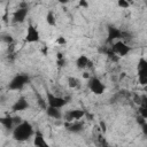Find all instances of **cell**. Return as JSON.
Instances as JSON below:
<instances>
[{
  "label": "cell",
  "instance_id": "1f68e13d",
  "mask_svg": "<svg viewBox=\"0 0 147 147\" xmlns=\"http://www.w3.org/2000/svg\"><path fill=\"white\" fill-rule=\"evenodd\" d=\"M83 77H84V78H86V79H90V78H91V77L88 76V74H87V72H84V75H83Z\"/></svg>",
  "mask_w": 147,
  "mask_h": 147
},
{
  "label": "cell",
  "instance_id": "6da1fadb",
  "mask_svg": "<svg viewBox=\"0 0 147 147\" xmlns=\"http://www.w3.org/2000/svg\"><path fill=\"white\" fill-rule=\"evenodd\" d=\"M32 136H34V131L28 121H23L13 129V139L16 141H25Z\"/></svg>",
  "mask_w": 147,
  "mask_h": 147
},
{
  "label": "cell",
  "instance_id": "7402d4cb",
  "mask_svg": "<svg viewBox=\"0 0 147 147\" xmlns=\"http://www.w3.org/2000/svg\"><path fill=\"white\" fill-rule=\"evenodd\" d=\"M2 40H3L7 45H10V44L14 42V39H13V37H11L10 34H5V36L2 37Z\"/></svg>",
  "mask_w": 147,
  "mask_h": 147
},
{
  "label": "cell",
  "instance_id": "277c9868",
  "mask_svg": "<svg viewBox=\"0 0 147 147\" xmlns=\"http://www.w3.org/2000/svg\"><path fill=\"white\" fill-rule=\"evenodd\" d=\"M88 87H90L91 92L96 94V95H101L106 91L105 84L99 78H96V77H92V78L88 79Z\"/></svg>",
  "mask_w": 147,
  "mask_h": 147
},
{
  "label": "cell",
  "instance_id": "8992f818",
  "mask_svg": "<svg viewBox=\"0 0 147 147\" xmlns=\"http://www.w3.org/2000/svg\"><path fill=\"white\" fill-rule=\"evenodd\" d=\"M40 40V34L39 31L37 30V28L34 25H32L31 23L28 25V30H26V34H25V41L26 42H38Z\"/></svg>",
  "mask_w": 147,
  "mask_h": 147
},
{
  "label": "cell",
  "instance_id": "4dcf8cb0",
  "mask_svg": "<svg viewBox=\"0 0 147 147\" xmlns=\"http://www.w3.org/2000/svg\"><path fill=\"white\" fill-rule=\"evenodd\" d=\"M42 54H44V55H47V46H45V47L42 48Z\"/></svg>",
  "mask_w": 147,
  "mask_h": 147
},
{
  "label": "cell",
  "instance_id": "7c38bea8",
  "mask_svg": "<svg viewBox=\"0 0 147 147\" xmlns=\"http://www.w3.org/2000/svg\"><path fill=\"white\" fill-rule=\"evenodd\" d=\"M76 65H77L78 69L83 70V69H86V68H91L92 63H91V61L88 60V57L86 55H80L76 61Z\"/></svg>",
  "mask_w": 147,
  "mask_h": 147
},
{
  "label": "cell",
  "instance_id": "8fae6325",
  "mask_svg": "<svg viewBox=\"0 0 147 147\" xmlns=\"http://www.w3.org/2000/svg\"><path fill=\"white\" fill-rule=\"evenodd\" d=\"M29 108V102L26 101V99L25 98H18L16 101H15V103L11 106V110L14 111V113H17V111H23V110H25V109H28Z\"/></svg>",
  "mask_w": 147,
  "mask_h": 147
},
{
  "label": "cell",
  "instance_id": "cb8c5ba5",
  "mask_svg": "<svg viewBox=\"0 0 147 147\" xmlns=\"http://www.w3.org/2000/svg\"><path fill=\"white\" fill-rule=\"evenodd\" d=\"M56 44H59V45H65L67 44V39L64 37H62V36H60L56 39Z\"/></svg>",
  "mask_w": 147,
  "mask_h": 147
},
{
  "label": "cell",
  "instance_id": "484cf974",
  "mask_svg": "<svg viewBox=\"0 0 147 147\" xmlns=\"http://www.w3.org/2000/svg\"><path fill=\"white\" fill-rule=\"evenodd\" d=\"M57 65L59 67H63V65H65V60H64V57H60V59H57Z\"/></svg>",
  "mask_w": 147,
  "mask_h": 147
},
{
  "label": "cell",
  "instance_id": "ffe728a7",
  "mask_svg": "<svg viewBox=\"0 0 147 147\" xmlns=\"http://www.w3.org/2000/svg\"><path fill=\"white\" fill-rule=\"evenodd\" d=\"M37 101H38V103H39V106L42 108V109H45L46 110V108L48 107V106H46V101L39 95V94H37Z\"/></svg>",
  "mask_w": 147,
  "mask_h": 147
},
{
  "label": "cell",
  "instance_id": "d4e9b609",
  "mask_svg": "<svg viewBox=\"0 0 147 147\" xmlns=\"http://www.w3.org/2000/svg\"><path fill=\"white\" fill-rule=\"evenodd\" d=\"M78 6L82 7V8H87L88 7V2H87V0H79L78 1Z\"/></svg>",
  "mask_w": 147,
  "mask_h": 147
},
{
  "label": "cell",
  "instance_id": "d6986e66",
  "mask_svg": "<svg viewBox=\"0 0 147 147\" xmlns=\"http://www.w3.org/2000/svg\"><path fill=\"white\" fill-rule=\"evenodd\" d=\"M142 69L147 70V60L144 57H140L138 61V64H137V70H142Z\"/></svg>",
  "mask_w": 147,
  "mask_h": 147
},
{
  "label": "cell",
  "instance_id": "603a6c76",
  "mask_svg": "<svg viewBox=\"0 0 147 147\" xmlns=\"http://www.w3.org/2000/svg\"><path fill=\"white\" fill-rule=\"evenodd\" d=\"M117 5L121 8H129L130 7V2H127L126 0H117Z\"/></svg>",
  "mask_w": 147,
  "mask_h": 147
},
{
  "label": "cell",
  "instance_id": "ac0fdd59",
  "mask_svg": "<svg viewBox=\"0 0 147 147\" xmlns=\"http://www.w3.org/2000/svg\"><path fill=\"white\" fill-rule=\"evenodd\" d=\"M68 85H69L70 88H76V87L79 86V80H78L76 77L70 76V77L68 78Z\"/></svg>",
  "mask_w": 147,
  "mask_h": 147
},
{
  "label": "cell",
  "instance_id": "836d02e7",
  "mask_svg": "<svg viewBox=\"0 0 147 147\" xmlns=\"http://www.w3.org/2000/svg\"><path fill=\"white\" fill-rule=\"evenodd\" d=\"M126 1H127V2H130V3H131V2H133V1H134V0H126Z\"/></svg>",
  "mask_w": 147,
  "mask_h": 147
},
{
  "label": "cell",
  "instance_id": "4316f807",
  "mask_svg": "<svg viewBox=\"0 0 147 147\" xmlns=\"http://www.w3.org/2000/svg\"><path fill=\"white\" fill-rule=\"evenodd\" d=\"M139 106H144V107H147V96L146 95H142L141 96V102Z\"/></svg>",
  "mask_w": 147,
  "mask_h": 147
},
{
  "label": "cell",
  "instance_id": "9c48e42d",
  "mask_svg": "<svg viewBox=\"0 0 147 147\" xmlns=\"http://www.w3.org/2000/svg\"><path fill=\"white\" fill-rule=\"evenodd\" d=\"M123 31L119 30L118 28H115L113 25L108 26V36H107V44L113 42L115 39H122Z\"/></svg>",
  "mask_w": 147,
  "mask_h": 147
},
{
  "label": "cell",
  "instance_id": "5b68a950",
  "mask_svg": "<svg viewBox=\"0 0 147 147\" xmlns=\"http://www.w3.org/2000/svg\"><path fill=\"white\" fill-rule=\"evenodd\" d=\"M111 49H113L118 56H125V55H127L129 52L131 51L130 46H127L126 42L123 41L122 39L115 41V42L111 45Z\"/></svg>",
  "mask_w": 147,
  "mask_h": 147
},
{
  "label": "cell",
  "instance_id": "30bf717a",
  "mask_svg": "<svg viewBox=\"0 0 147 147\" xmlns=\"http://www.w3.org/2000/svg\"><path fill=\"white\" fill-rule=\"evenodd\" d=\"M65 126H67V130L69 132H72V133H79L83 131L84 129V123L79 121H74V122H67L65 123Z\"/></svg>",
  "mask_w": 147,
  "mask_h": 147
},
{
  "label": "cell",
  "instance_id": "ba28073f",
  "mask_svg": "<svg viewBox=\"0 0 147 147\" xmlns=\"http://www.w3.org/2000/svg\"><path fill=\"white\" fill-rule=\"evenodd\" d=\"M85 115H86V111L85 110H82V109H72V110L67 111L65 115H64V117H65L67 122H74V121H79Z\"/></svg>",
  "mask_w": 147,
  "mask_h": 147
},
{
  "label": "cell",
  "instance_id": "83f0119b",
  "mask_svg": "<svg viewBox=\"0 0 147 147\" xmlns=\"http://www.w3.org/2000/svg\"><path fill=\"white\" fill-rule=\"evenodd\" d=\"M137 122H138V124L142 125L144 123H146V119H145L142 116H139V117H137Z\"/></svg>",
  "mask_w": 147,
  "mask_h": 147
},
{
  "label": "cell",
  "instance_id": "e0dca14e",
  "mask_svg": "<svg viewBox=\"0 0 147 147\" xmlns=\"http://www.w3.org/2000/svg\"><path fill=\"white\" fill-rule=\"evenodd\" d=\"M46 23L51 26H54L56 25V20H55V16L53 14V11H48L46 14Z\"/></svg>",
  "mask_w": 147,
  "mask_h": 147
},
{
  "label": "cell",
  "instance_id": "5bb4252c",
  "mask_svg": "<svg viewBox=\"0 0 147 147\" xmlns=\"http://www.w3.org/2000/svg\"><path fill=\"white\" fill-rule=\"evenodd\" d=\"M46 113H47V115H48L49 117H52V118H54V119H60V118L62 117V113H61L60 108H55V107L48 106V107L46 108Z\"/></svg>",
  "mask_w": 147,
  "mask_h": 147
},
{
  "label": "cell",
  "instance_id": "f1b7e54d",
  "mask_svg": "<svg viewBox=\"0 0 147 147\" xmlns=\"http://www.w3.org/2000/svg\"><path fill=\"white\" fill-rule=\"evenodd\" d=\"M141 130H142V133L147 137V122H146V123H144V124L141 125Z\"/></svg>",
  "mask_w": 147,
  "mask_h": 147
},
{
  "label": "cell",
  "instance_id": "4fadbf2b",
  "mask_svg": "<svg viewBox=\"0 0 147 147\" xmlns=\"http://www.w3.org/2000/svg\"><path fill=\"white\" fill-rule=\"evenodd\" d=\"M33 145L38 146V147H48V144L46 142L44 134L40 131H36L34 132V138H33Z\"/></svg>",
  "mask_w": 147,
  "mask_h": 147
},
{
  "label": "cell",
  "instance_id": "d6a6232c",
  "mask_svg": "<svg viewBox=\"0 0 147 147\" xmlns=\"http://www.w3.org/2000/svg\"><path fill=\"white\" fill-rule=\"evenodd\" d=\"M100 125L102 126V131L105 132V131H106V126H105V123H103V122H100Z\"/></svg>",
  "mask_w": 147,
  "mask_h": 147
},
{
  "label": "cell",
  "instance_id": "52a82bcc",
  "mask_svg": "<svg viewBox=\"0 0 147 147\" xmlns=\"http://www.w3.org/2000/svg\"><path fill=\"white\" fill-rule=\"evenodd\" d=\"M29 9L26 6H24V3L21 5V7L18 9L15 10V13L13 14V22L14 23H23L28 16Z\"/></svg>",
  "mask_w": 147,
  "mask_h": 147
},
{
  "label": "cell",
  "instance_id": "9a60e30c",
  "mask_svg": "<svg viewBox=\"0 0 147 147\" xmlns=\"http://www.w3.org/2000/svg\"><path fill=\"white\" fill-rule=\"evenodd\" d=\"M0 122L1 124L7 129V130H13L15 127V124H14V119L11 116H5V117H1L0 118Z\"/></svg>",
  "mask_w": 147,
  "mask_h": 147
},
{
  "label": "cell",
  "instance_id": "7a4b0ae2",
  "mask_svg": "<svg viewBox=\"0 0 147 147\" xmlns=\"http://www.w3.org/2000/svg\"><path fill=\"white\" fill-rule=\"evenodd\" d=\"M30 82V78L28 75H23V74H20V75H16L9 83L8 85V88L11 90V91H20L22 90L28 83Z\"/></svg>",
  "mask_w": 147,
  "mask_h": 147
},
{
  "label": "cell",
  "instance_id": "f546056e",
  "mask_svg": "<svg viewBox=\"0 0 147 147\" xmlns=\"http://www.w3.org/2000/svg\"><path fill=\"white\" fill-rule=\"evenodd\" d=\"M70 0H59V2L60 3H62V5H65V3H68Z\"/></svg>",
  "mask_w": 147,
  "mask_h": 147
},
{
  "label": "cell",
  "instance_id": "3957f363",
  "mask_svg": "<svg viewBox=\"0 0 147 147\" xmlns=\"http://www.w3.org/2000/svg\"><path fill=\"white\" fill-rule=\"evenodd\" d=\"M46 98H47V103L51 107H55V108H62L67 105L68 99L62 98V96H57L55 94H53L52 92H46Z\"/></svg>",
  "mask_w": 147,
  "mask_h": 147
},
{
  "label": "cell",
  "instance_id": "44dd1931",
  "mask_svg": "<svg viewBox=\"0 0 147 147\" xmlns=\"http://www.w3.org/2000/svg\"><path fill=\"white\" fill-rule=\"evenodd\" d=\"M139 114H140V116H142L147 121V107L139 106Z\"/></svg>",
  "mask_w": 147,
  "mask_h": 147
},
{
  "label": "cell",
  "instance_id": "2e32d148",
  "mask_svg": "<svg viewBox=\"0 0 147 147\" xmlns=\"http://www.w3.org/2000/svg\"><path fill=\"white\" fill-rule=\"evenodd\" d=\"M138 83L140 85L147 86V70L146 69L138 70Z\"/></svg>",
  "mask_w": 147,
  "mask_h": 147
}]
</instances>
